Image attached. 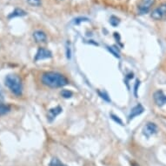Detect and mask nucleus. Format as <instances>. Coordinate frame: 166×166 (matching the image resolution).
Returning <instances> with one entry per match:
<instances>
[{"label": "nucleus", "mask_w": 166, "mask_h": 166, "mask_svg": "<svg viewBox=\"0 0 166 166\" xmlns=\"http://www.w3.org/2000/svg\"><path fill=\"white\" fill-rule=\"evenodd\" d=\"M42 82L44 85L52 88H59L68 85V80L64 76L53 71L44 73L42 76Z\"/></svg>", "instance_id": "1"}, {"label": "nucleus", "mask_w": 166, "mask_h": 166, "mask_svg": "<svg viewBox=\"0 0 166 166\" xmlns=\"http://www.w3.org/2000/svg\"><path fill=\"white\" fill-rule=\"evenodd\" d=\"M5 85L16 96H20L23 92V86L20 78L16 75H8L5 78Z\"/></svg>", "instance_id": "2"}, {"label": "nucleus", "mask_w": 166, "mask_h": 166, "mask_svg": "<svg viewBox=\"0 0 166 166\" xmlns=\"http://www.w3.org/2000/svg\"><path fill=\"white\" fill-rule=\"evenodd\" d=\"M151 17L155 20H163L166 17V3L162 4L151 12Z\"/></svg>", "instance_id": "3"}, {"label": "nucleus", "mask_w": 166, "mask_h": 166, "mask_svg": "<svg viewBox=\"0 0 166 166\" xmlns=\"http://www.w3.org/2000/svg\"><path fill=\"white\" fill-rule=\"evenodd\" d=\"M154 3L155 0H141L138 5V11L141 14H145L150 10Z\"/></svg>", "instance_id": "4"}, {"label": "nucleus", "mask_w": 166, "mask_h": 166, "mask_svg": "<svg viewBox=\"0 0 166 166\" xmlns=\"http://www.w3.org/2000/svg\"><path fill=\"white\" fill-rule=\"evenodd\" d=\"M157 132V126L155 124H153V123H148V124H146L143 129V135L146 136L147 138H150V136L156 134Z\"/></svg>", "instance_id": "5"}, {"label": "nucleus", "mask_w": 166, "mask_h": 166, "mask_svg": "<svg viewBox=\"0 0 166 166\" xmlns=\"http://www.w3.org/2000/svg\"><path fill=\"white\" fill-rule=\"evenodd\" d=\"M52 57V52L49 50H46L45 48H39L38 51L36 54L35 57V61H39V60H43V59H46V58H50Z\"/></svg>", "instance_id": "6"}, {"label": "nucleus", "mask_w": 166, "mask_h": 166, "mask_svg": "<svg viewBox=\"0 0 166 166\" xmlns=\"http://www.w3.org/2000/svg\"><path fill=\"white\" fill-rule=\"evenodd\" d=\"M154 101L158 106H164L166 104V95L162 91H157L154 93Z\"/></svg>", "instance_id": "7"}, {"label": "nucleus", "mask_w": 166, "mask_h": 166, "mask_svg": "<svg viewBox=\"0 0 166 166\" xmlns=\"http://www.w3.org/2000/svg\"><path fill=\"white\" fill-rule=\"evenodd\" d=\"M143 107L141 105V104H138V105H136L135 107H133L132 109V111H131V113L129 115V121L133 119L134 117H138L139 115L141 114V113H143Z\"/></svg>", "instance_id": "8"}, {"label": "nucleus", "mask_w": 166, "mask_h": 166, "mask_svg": "<svg viewBox=\"0 0 166 166\" xmlns=\"http://www.w3.org/2000/svg\"><path fill=\"white\" fill-rule=\"evenodd\" d=\"M61 111H62V108L60 106H57L55 108H52V109L48 111V115H47L48 120L50 121V122L53 121V119L57 117V115H59L61 113Z\"/></svg>", "instance_id": "9"}, {"label": "nucleus", "mask_w": 166, "mask_h": 166, "mask_svg": "<svg viewBox=\"0 0 166 166\" xmlns=\"http://www.w3.org/2000/svg\"><path fill=\"white\" fill-rule=\"evenodd\" d=\"M33 38H34L36 42H38V43H44V42H45L46 38H47L45 33L44 31H35L33 33Z\"/></svg>", "instance_id": "10"}, {"label": "nucleus", "mask_w": 166, "mask_h": 166, "mask_svg": "<svg viewBox=\"0 0 166 166\" xmlns=\"http://www.w3.org/2000/svg\"><path fill=\"white\" fill-rule=\"evenodd\" d=\"M26 15V12H24L23 10H22V9H16L15 11L13 12H12L9 16H8V17L9 18H12V17H23V16H25Z\"/></svg>", "instance_id": "11"}, {"label": "nucleus", "mask_w": 166, "mask_h": 166, "mask_svg": "<svg viewBox=\"0 0 166 166\" xmlns=\"http://www.w3.org/2000/svg\"><path fill=\"white\" fill-rule=\"evenodd\" d=\"M10 110H11V107L9 105L0 103V116L7 114L8 112H10Z\"/></svg>", "instance_id": "12"}, {"label": "nucleus", "mask_w": 166, "mask_h": 166, "mask_svg": "<svg viewBox=\"0 0 166 166\" xmlns=\"http://www.w3.org/2000/svg\"><path fill=\"white\" fill-rule=\"evenodd\" d=\"M49 166H67V165H65L64 164H63L61 161L58 159V158H57V157H54V158H52V161L50 162V164H49Z\"/></svg>", "instance_id": "13"}, {"label": "nucleus", "mask_w": 166, "mask_h": 166, "mask_svg": "<svg viewBox=\"0 0 166 166\" xmlns=\"http://www.w3.org/2000/svg\"><path fill=\"white\" fill-rule=\"evenodd\" d=\"M61 95H62V97H65V98H69V97H72V92H70V91H67V90H63L62 92H61Z\"/></svg>", "instance_id": "14"}, {"label": "nucleus", "mask_w": 166, "mask_h": 166, "mask_svg": "<svg viewBox=\"0 0 166 166\" xmlns=\"http://www.w3.org/2000/svg\"><path fill=\"white\" fill-rule=\"evenodd\" d=\"M28 3L31 5L39 6L41 4L40 0H28Z\"/></svg>", "instance_id": "15"}, {"label": "nucleus", "mask_w": 166, "mask_h": 166, "mask_svg": "<svg viewBox=\"0 0 166 166\" xmlns=\"http://www.w3.org/2000/svg\"><path fill=\"white\" fill-rule=\"evenodd\" d=\"M98 94H99V96L102 97L103 99H104L105 101H107V102H110V101L107 94H105V93H103V92H98Z\"/></svg>", "instance_id": "16"}, {"label": "nucleus", "mask_w": 166, "mask_h": 166, "mask_svg": "<svg viewBox=\"0 0 166 166\" xmlns=\"http://www.w3.org/2000/svg\"><path fill=\"white\" fill-rule=\"evenodd\" d=\"M110 117H111V118H112L113 120H115V122H117V123H118L119 125H123V122H122V120H121L118 117H117V116H115V115H113V114L110 115Z\"/></svg>", "instance_id": "17"}, {"label": "nucleus", "mask_w": 166, "mask_h": 166, "mask_svg": "<svg viewBox=\"0 0 166 166\" xmlns=\"http://www.w3.org/2000/svg\"><path fill=\"white\" fill-rule=\"evenodd\" d=\"M139 80L136 81V84H135V87H134V95L135 97H138V86H139Z\"/></svg>", "instance_id": "18"}, {"label": "nucleus", "mask_w": 166, "mask_h": 166, "mask_svg": "<svg viewBox=\"0 0 166 166\" xmlns=\"http://www.w3.org/2000/svg\"><path fill=\"white\" fill-rule=\"evenodd\" d=\"M66 51H67V57H68V58H70V52L69 47H67Z\"/></svg>", "instance_id": "19"}, {"label": "nucleus", "mask_w": 166, "mask_h": 166, "mask_svg": "<svg viewBox=\"0 0 166 166\" xmlns=\"http://www.w3.org/2000/svg\"><path fill=\"white\" fill-rule=\"evenodd\" d=\"M3 99H4V95H3V93L0 90V100H3Z\"/></svg>", "instance_id": "20"}, {"label": "nucleus", "mask_w": 166, "mask_h": 166, "mask_svg": "<svg viewBox=\"0 0 166 166\" xmlns=\"http://www.w3.org/2000/svg\"><path fill=\"white\" fill-rule=\"evenodd\" d=\"M132 166H138V165H137L136 164H134V163H133V164H132Z\"/></svg>", "instance_id": "21"}]
</instances>
